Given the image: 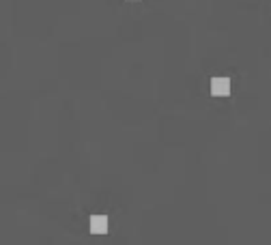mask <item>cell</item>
I'll return each mask as SVG.
<instances>
[{
  "mask_svg": "<svg viewBox=\"0 0 271 245\" xmlns=\"http://www.w3.org/2000/svg\"><path fill=\"white\" fill-rule=\"evenodd\" d=\"M211 93L215 97H224L230 93V80L228 77H213L211 80Z\"/></svg>",
  "mask_w": 271,
  "mask_h": 245,
  "instance_id": "6da1fadb",
  "label": "cell"
},
{
  "mask_svg": "<svg viewBox=\"0 0 271 245\" xmlns=\"http://www.w3.org/2000/svg\"><path fill=\"white\" fill-rule=\"evenodd\" d=\"M91 232L93 234L108 232V217L106 215H93L91 217Z\"/></svg>",
  "mask_w": 271,
  "mask_h": 245,
  "instance_id": "7a4b0ae2",
  "label": "cell"
}]
</instances>
